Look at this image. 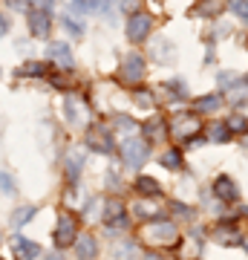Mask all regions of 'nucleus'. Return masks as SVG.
Masks as SVG:
<instances>
[{
    "instance_id": "nucleus-22",
    "label": "nucleus",
    "mask_w": 248,
    "mask_h": 260,
    "mask_svg": "<svg viewBox=\"0 0 248 260\" xmlns=\"http://www.w3.org/2000/svg\"><path fill=\"white\" fill-rule=\"evenodd\" d=\"M113 124H116V127L121 130V133H127V136H133V133H136V121L130 119V116H116V119H113Z\"/></svg>"
},
{
    "instance_id": "nucleus-12",
    "label": "nucleus",
    "mask_w": 248,
    "mask_h": 260,
    "mask_svg": "<svg viewBox=\"0 0 248 260\" xmlns=\"http://www.w3.org/2000/svg\"><path fill=\"white\" fill-rule=\"evenodd\" d=\"M29 29L35 38H46L49 35V12L46 9H35L29 15Z\"/></svg>"
},
{
    "instance_id": "nucleus-4",
    "label": "nucleus",
    "mask_w": 248,
    "mask_h": 260,
    "mask_svg": "<svg viewBox=\"0 0 248 260\" xmlns=\"http://www.w3.org/2000/svg\"><path fill=\"white\" fill-rule=\"evenodd\" d=\"M78 240V223H75L69 214H61L58 217V225H55V246L58 249H66Z\"/></svg>"
},
{
    "instance_id": "nucleus-11",
    "label": "nucleus",
    "mask_w": 248,
    "mask_h": 260,
    "mask_svg": "<svg viewBox=\"0 0 248 260\" xmlns=\"http://www.w3.org/2000/svg\"><path fill=\"white\" fill-rule=\"evenodd\" d=\"M153 61H159V64H173L176 61V47L167 38H156L153 41Z\"/></svg>"
},
{
    "instance_id": "nucleus-38",
    "label": "nucleus",
    "mask_w": 248,
    "mask_h": 260,
    "mask_svg": "<svg viewBox=\"0 0 248 260\" xmlns=\"http://www.w3.org/2000/svg\"><path fill=\"white\" fill-rule=\"evenodd\" d=\"M6 3H9V6H15V9H23V6H26V0H6Z\"/></svg>"
},
{
    "instance_id": "nucleus-14",
    "label": "nucleus",
    "mask_w": 248,
    "mask_h": 260,
    "mask_svg": "<svg viewBox=\"0 0 248 260\" xmlns=\"http://www.w3.org/2000/svg\"><path fill=\"white\" fill-rule=\"evenodd\" d=\"M75 254H78V260H95V254H98L95 237H92V234L78 237V240H75Z\"/></svg>"
},
{
    "instance_id": "nucleus-28",
    "label": "nucleus",
    "mask_w": 248,
    "mask_h": 260,
    "mask_svg": "<svg viewBox=\"0 0 248 260\" xmlns=\"http://www.w3.org/2000/svg\"><path fill=\"white\" fill-rule=\"evenodd\" d=\"M44 73V64H38V61H32V64H23L18 70V75H41Z\"/></svg>"
},
{
    "instance_id": "nucleus-9",
    "label": "nucleus",
    "mask_w": 248,
    "mask_h": 260,
    "mask_svg": "<svg viewBox=\"0 0 248 260\" xmlns=\"http://www.w3.org/2000/svg\"><path fill=\"white\" fill-rule=\"evenodd\" d=\"M121 78L127 84H138L141 78H145V61L138 55H130L124 58V64H121Z\"/></svg>"
},
{
    "instance_id": "nucleus-16",
    "label": "nucleus",
    "mask_w": 248,
    "mask_h": 260,
    "mask_svg": "<svg viewBox=\"0 0 248 260\" xmlns=\"http://www.w3.org/2000/svg\"><path fill=\"white\" fill-rule=\"evenodd\" d=\"M35 214H38V205H18V208L12 211V225L20 229V225H26Z\"/></svg>"
},
{
    "instance_id": "nucleus-13",
    "label": "nucleus",
    "mask_w": 248,
    "mask_h": 260,
    "mask_svg": "<svg viewBox=\"0 0 248 260\" xmlns=\"http://www.w3.org/2000/svg\"><path fill=\"white\" fill-rule=\"evenodd\" d=\"M49 61L58 64V67H64V70H69V67H73V52H69L66 44L55 41V44H49Z\"/></svg>"
},
{
    "instance_id": "nucleus-1",
    "label": "nucleus",
    "mask_w": 248,
    "mask_h": 260,
    "mask_svg": "<svg viewBox=\"0 0 248 260\" xmlns=\"http://www.w3.org/2000/svg\"><path fill=\"white\" fill-rule=\"evenodd\" d=\"M147 156H150V148H147L145 139H136V136H130V139H124V145H121V159H124V165L127 168H141L147 162Z\"/></svg>"
},
{
    "instance_id": "nucleus-5",
    "label": "nucleus",
    "mask_w": 248,
    "mask_h": 260,
    "mask_svg": "<svg viewBox=\"0 0 248 260\" xmlns=\"http://www.w3.org/2000/svg\"><path fill=\"white\" fill-rule=\"evenodd\" d=\"M150 32H153V18L150 15H145V12H136V15H130L127 20V38L130 41H147L150 38Z\"/></svg>"
},
{
    "instance_id": "nucleus-6",
    "label": "nucleus",
    "mask_w": 248,
    "mask_h": 260,
    "mask_svg": "<svg viewBox=\"0 0 248 260\" xmlns=\"http://www.w3.org/2000/svg\"><path fill=\"white\" fill-rule=\"evenodd\" d=\"M84 145L95 153H113V136L104 127H90L84 136Z\"/></svg>"
},
{
    "instance_id": "nucleus-31",
    "label": "nucleus",
    "mask_w": 248,
    "mask_h": 260,
    "mask_svg": "<svg viewBox=\"0 0 248 260\" xmlns=\"http://www.w3.org/2000/svg\"><path fill=\"white\" fill-rule=\"evenodd\" d=\"M133 211L138 214V217H153L156 214V205H150V203H136V208Z\"/></svg>"
},
{
    "instance_id": "nucleus-33",
    "label": "nucleus",
    "mask_w": 248,
    "mask_h": 260,
    "mask_svg": "<svg viewBox=\"0 0 248 260\" xmlns=\"http://www.w3.org/2000/svg\"><path fill=\"white\" fill-rule=\"evenodd\" d=\"M133 95H136V102L141 104V107H153V95L147 93V90H136Z\"/></svg>"
},
{
    "instance_id": "nucleus-21",
    "label": "nucleus",
    "mask_w": 248,
    "mask_h": 260,
    "mask_svg": "<svg viewBox=\"0 0 248 260\" xmlns=\"http://www.w3.org/2000/svg\"><path fill=\"white\" fill-rule=\"evenodd\" d=\"M208 139H211V142H228L231 139V130L225 127V124H211V127H208Z\"/></svg>"
},
{
    "instance_id": "nucleus-32",
    "label": "nucleus",
    "mask_w": 248,
    "mask_h": 260,
    "mask_svg": "<svg viewBox=\"0 0 248 260\" xmlns=\"http://www.w3.org/2000/svg\"><path fill=\"white\" fill-rule=\"evenodd\" d=\"M225 127H228V130H245V127H248V121L242 119V116H231V119L225 121Z\"/></svg>"
},
{
    "instance_id": "nucleus-24",
    "label": "nucleus",
    "mask_w": 248,
    "mask_h": 260,
    "mask_svg": "<svg viewBox=\"0 0 248 260\" xmlns=\"http://www.w3.org/2000/svg\"><path fill=\"white\" fill-rule=\"evenodd\" d=\"M220 12V3L217 0H202L199 6H196V15H202V18H214Z\"/></svg>"
},
{
    "instance_id": "nucleus-20",
    "label": "nucleus",
    "mask_w": 248,
    "mask_h": 260,
    "mask_svg": "<svg viewBox=\"0 0 248 260\" xmlns=\"http://www.w3.org/2000/svg\"><path fill=\"white\" fill-rule=\"evenodd\" d=\"M217 107H222L220 95H202V99H196V113H214Z\"/></svg>"
},
{
    "instance_id": "nucleus-29",
    "label": "nucleus",
    "mask_w": 248,
    "mask_h": 260,
    "mask_svg": "<svg viewBox=\"0 0 248 260\" xmlns=\"http://www.w3.org/2000/svg\"><path fill=\"white\" fill-rule=\"evenodd\" d=\"M61 23H64V26L69 29L73 35H84V23H75V20L69 18V15H64V18H61Z\"/></svg>"
},
{
    "instance_id": "nucleus-19",
    "label": "nucleus",
    "mask_w": 248,
    "mask_h": 260,
    "mask_svg": "<svg viewBox=\"0 0 248 260\" xmlns=\"http://www.w3.org/2000/svg\"><path fill=\"white\" fill-rule=\"evenodd\" d=\"M121 214H124V205H121L119 200H104V214H101L104 223H110V220H116Z\"/></svg>"
},
{
    "instance_id": "nucleus-35",
    "label": "nucleus",
    "mask_w": 248,
    "mask_h": 260,
    "mask_svg": "<svg viewBox=\"0 0 248 260\" xmlns=\"http://www.w3.org/2000/svg\"><path fill=\"white\" fill-rule=\"evenodd\" d=\"M170 93L185 95V93H188V90H185V81H170Z\"/></svg>"
},
{
    "instance_id": "nucleus-10",
    "label": "nucleus",
    "mask_w": 248,
    "mask_h": 260,
    "mask_svg": "<svg viewBox=\"0 0 248 260\" xmlns=\"http://www.w3.org/2000/svg\"><path fill=\"white\" fill-rule=\"evenodd\" d=\"M84 159H87V153L78 150V148H73L64 156V171H66V177H69V182L78 179V174H81V168H84Z\"/></svg>"
},
{
    "instance_id": "nucleus-27",
    "label": "nucleus",
    "mask_w": 248,
    "mask_h": 260,
    "mask_svg": "<svg viewBox=\"0 0 248 260\" xmlns=\"http://www.w3.org/2000/svg\"><path fill=\"white\" fill-rule=\"evenodd\" d=\"M127 214H121V217H116V220H110V223H104V229H107V232H121V229H127Z\"/></svg>"
},
{
    "instance_id": "nucleus-37",
    "label": "nucleus",
    "mask_w": 248,
    "mask_h": 260,
    "mask_svg": "<svg viewBox=\"0 0 248 260\" xmlns=\"http://www.w3.org/2000/svg\"><path fill=\"white\" fill-rule=\"evenodd\" d=\"M44 260H64V254H61V249H58V251H49V254H44Z\"/></svg>"
},
{
    "instance_id": "nucleus-2",
    "label": "nucleus",
    "mask_w": 248,
    "mask_h": 260,
    "mask_svg": "<svg viewBox=\"0 0 248 260\" xmlns=\"http://www.w3.org/2000/svg\"><path fill=\"white\" fill-rule=\"evenodd\" d=\"M64 119L69 121L73 127H78V130L87 124V119H90V107H87V102H84L81 95H66V102H64Z\"/></svg>"
},
{
    "instance_id": "nucleus-17",
    "label": "nucleus",
    "mask_w": 248,
    "mask_h": 260,
    "mask_svg": "<svg viewBox=\"0 0 248 260\" xmlns=\"http://www.w3.org/2000/svg\"><path fill=\"white\" fill-rule=\"evenodd\" d=\"M113 254H116V260H138V246L136 243H119Z\"/></svg>"
},
{
    "instance_id": "nucleus-36",
    "label": "nucleus",
    "mask_w": 248,
    "mask_h": 260,
    "mask_svg": "<svg viewBox=\"0 0 248 260\" xmlns=\"http://www.w3.org/2000/svg\"><path fill=\"white\" fill-rule=\"evenodd\" d=\"M35 3V9H49L52 6V0H32Z\"/></svg>"
},
{
    "instance_id": "nucleus-3",
    "label": "nucleus",
    "mask_w": 248,
    "mask_h": 260,
    "mask_svg": "<svg viewBox=\"0 0 248 260\" xmlns=\"http://www.w3.org/2000/svg\"><path fill=\"white\" fill-rule=\"evenodd\" d=\"M202 130V124H199V116L196 113H179L173 119V127H170V133H173L176 139H193L196 133Z\"/></svg>"
},
{
    "instance_id": "nucleus-40",
    "label": "nucleus",
    "mask_w": 248,
    "mask_h": 260,
    "mask_svg": "<svg viewBox=\"0 0 248 260\" xmlns=\"http://www.w3.org/2000/svg\"><path fill=\"white\" fill-rule=\"evenodd\" d=\"M242 148H245V150H248V133H245V139H242Z\"/></svg>"
},
{
    "instance_id": "nucleus-23",
    "label": "nucleus",
    "mask_w": 248,
    "mask_h": 260,
    "mask_svg": "<svg viewBox=\"0 0 248 260\" xmlns=\"http://www.w3.org/2000/svg\"><path fill=\"white\" fill-rule=\"evenodd\" d=\"M214 237H217V240L220 243H239V234H237V229H228V225H225V229H217V232H214Z\"/></svg>"
},
{
    "instance_id": "nucleus-7",
    "label": "nucleus",
    "mask_w": 248,
    "mask_h": 260,
    "mask_svg": "<svg viewBox=\"0 0 248 260\" xmlns=\"http://www.w3.org/2000/svg\"><path fill=\"white\" fill-rule=\"evenodd\" d=\"M9 251H12V257L15 260H35L38 254H41V246L38 243H32V240H26V237H12V243H9Z\"/></svg>"
},
{
    "instance_id": "nucleus-39",
    "label": "nucleus",
    "mask_w": 248,
    "mask_h": 260,
    "mask_svg": "<svg viewBox=\"0 0 248 260\" xmlns=\"http://www.w3.org/2000/svg\"><path fill=\"white\" fill-rule=\"evenodd\" d=\"M145 260H165L162 254H145Z\"/></svg>"
},
{
    "instance_id": "nucleus-41",
    "label": "nucleus",
    "mask_w": 248,
    "mask_h": 260,
    "mask_svg": "<svg viewBox=\"0 0 248 260\" xmlns=\"http://www.w3.org/2000/svg\"><path fill=\"white\" fill-rule=\"evenodd\" d=\"M245 84H248V75H245Z\"/></svg>"
},
{
    "instance_id": "nucleus-15",
    "label": "nucleus",
    "mask_w": 248,
    "mask_h": 260,
    "mask_svg": "<svg viewBox=\"0 0 248 260\" xmlns=\"http://www.w3.org/2000/svg\"><path fill=\"white\" fill-rule=\"evenodd\" d=\"M214 191H217V197L225 200V203H237L239 200V191H237V185H234V179L231 177H220L217 179V185H214Z\"/></svg>"
},
{
    "instance_id": "nucleus-25",
    "label": "nucleus",
    "mask_w": 248,
    "mask_h": 260,
    "mask_svg": "<svg viewBox=\"0 0 248 260\" xmlns=\"http://www.w3.org/2000/svg\"><path fill=\"white\" fill-rule=\"evenodd\" d=\"M162 165L170 168V171L182 165V156H179V150H165V156H162Z\"/></svg>"
},
{
    "instance_id": "nucleus-34",
    "label": "nucleus",
    "mask_w": 248,
    "mask_h": 260,
    "mask_svg": "<svg viewBox=\"0 0 248 260\" xmlns=\"http://www.w3.org/2000/svg\"><path fill=\"white\" fill-rule=\"evenodd\" d=\"M0 188L6 191V194H15V179L9 174H0Z\"/></svg>"
},
{
    "instance_id": "nucleus-26",
    "label": "nucleus",
    "mask_w": 248,
    "mask_h": 260,
    "mask_svg": "<svg viewBox=\"0 0 248 260\" xmlns=\"http://www.w3.org/2000/svg\"><path fill=\"white\" fill-rule=\"evenodd\" d=\"M145 130H147V139H159V136H162V119H150L145 124Z\"/></svg>"
},
{
    "instance_id": "nucleus-18",
    "label": "nucleus",
    "mask_w": 248,
    "mask_h": 260,
    "mask_svg": "<svg viewBox=\"0 0 248 260\" xmlns=\"http://www.w3.org/2000/svg\"><path fill=\"white\" fill-rule=\"evenodd\" d=\"M136 191L138 194H145V197H153V194H159L162 188H159V182L153 177H138L136 179Z\"/></svg>"
},
{
    "instance_id": "nucleus-8",
    "label": "nucleus",
    "mask_w": 248,
    "mask_h": 260,
    "mask_svg": "<svg viewBox=\"0 0 248 260\" xmlns=\"http://www.w3.org/2000/svg\"><path fill=\"white\" fill-rule=\"evenodd\" d=\"M176 234H179V229H176L173 220H156V223L147 225V237H150V240L170 243V240H176Z\"/></svg>"
},
{
    "instance_id": "nucleus-30",
    "label": "nucleus",
    "mask_w": 248,
    "mask_h": 260,
    "mask_svg": "<svg viewBox=\"0 0 248 260\" xmlns=\"http://www.w3.org/2000/svg\"><path fill=\"white\" fill-rule=\"evenodd\" d=\"M231 9L237 12L242 20H248V0H231Z\"/></svg>"
}]
</instances>
